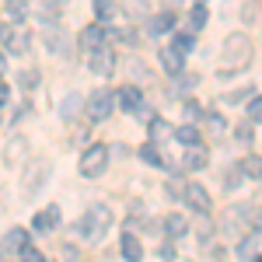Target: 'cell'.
<instances>
[{
	"label": "cell",
	"mask_w": 262,
	"mask_h": 262,
	"mask_svg": "<svg viewBox=\"0 0 262 262\" xmlns=\"http://www.w3.org/2000/svg\"><path fill=\"white\" fill-rule=\"evenodd\" d=\"M164 231H168V242H179L182 234L189 231V221H185L182 213H168V217H164Z\"/></svg>",
	"instance_id": "cell-19"
},
{
	"label": "cell",
	"mask_w": 262,
	"mask_h": 262,
	"mask_svg": "<svg viewBox=\"0 0 262 262\" xmlns=\"http://www.w3.org/2000/svg\"><path fill=\"white\" fill-rule=\"evenodd\" d=\"M185 203H189L192 210H200V213H210V206H213V203H210V192H206L203 185H192V182L185 185Z\"/></svg>",
	"instance_id": "cell-12"
},
{
	"label": "cell",
	"mask_w": 262,
	"mask_h": 262,
	"mask_svg": "<svg viewBox=\"0 0 262 262\" xmlns=\"http://www.w3.org/2000/svg\"><path fill=\"white\" fill-rule=\"evenodd\" d=\"M255 231H262V217H255Z\"/></svg>",
	"instance_id": "cell-47"
},
{
	"label": "cell",
	"mask_w": 262,
	"mask_h": 262,
	"mask_svg": "<svg viewBox=\"0 0 262 262\" xmlns=\"http://www.w3.org/2000/svg\"><path fill=\"white\" fill-rule=\"evenodd\" d=\"M28 42H32V35H28V32H14V35L7 39V53H14V56H21V53L28 49Z\"/></svg>",
	"instance_id": "cell-29"
},
{
	"label": "cell",
	"mask_w": 262,
	"mask_h": 262,
	"mask_svg": "<svg viewBox=\"0 0 262 262\" xmlns=\"http://www.w3.org/2000/svg\"><path fill=\"white\" fill-rule=\"evenodd\" d=\"M185 185H189V182H182V179H168L164 192H168L171 200H185Z\"/></svg>",
	"instance_id": "cell-36"
},
{
	"label": "cell",
	"mask_w": 262,
	"mask_h": 262,
	"mask_svg": "<svg viewBox=\"0 0 262 262\" xmlns=\"http://www.w3.org/2000/svg\"><path fill=\"white\" fill-rule=\"evenodd\" d=\"M119 252H122V259H126V262H143V242L137 238V234H122Z\"/></svg>",
	"instance_id": "cell-15"
},
{
	"label": "cell",
	"mask_w": 262,
	"mask_h": 262,
	"mask_svg": "<svg viewBox=\"0 0 262 262\" xmlns=\"http://www.w3.org/2000/svg\"><path fill=\"white\" fill-rule=\"evenodd\" d=\"M11 35H14V28H11V25H0V42H4V46H7Z\"/></svg>",
	"instance_id": "cell-44"
},
{
	"label": "cell",
	"mask_w": 262,
	"mask_h": 262,
	"mask_svg": "<svg viewBox=\"0 0 262 262\" xmlns=\"http://www.w3.org/2000/svg\"><path fill=\"white\" fill-rule=\"evenodd\" d=\"M116 105H119L122 112H133V116H137V108L143 105L140 88H133V84H126V88H119V91H116Z\"/></svg>",
	"instance_id": "cell-9"
},
{
	"label": "cell",
	"mask_w": 262,
	"mask_h": 262,
	"mask_svg": "<svg viewBox=\"0 0 262 262\" xmlns=\"http://www.w3.org/2000/svg\"><path fill=\"white\" fill-rule=\"evenodd\" d=\"M238 140H252V126H248V122L238 126Z\"/></svg>",
	"instance_id": "cell-45"
},
{
	"label": "cell",
	"mask_w": 262,
	"mask_h": 262,
	"mask_svg": "<svg viewBox=\"0 0 262 262\" xmlns=\"http://www.w3.org/2000/svg\"><path fill=\"white\" fill-rule=\"evenodd\" d=\"M56 224H60V206H46L42 213H35V221H32V227L46 234V231H53Z\"/></svg>",
	"instance_id": "cell-18"
},
{
	"label": "cell",
	"mask_w": 262,
	"mask_h": 262,
	"mask_svg": "<svg viewBox=\"0 0 262 262\" xmlns=\"http://www.w3.org/2000/svg\"><path fill=\"white\" fill-rule=\"evenodd\" d=\"M4 74H7V56L0 53V77H4Z\"/></svg>",
	"instance_id": "cell-46"
},
{
	"label": "cell",
	"mask_w": 262,
	"mask_h": 262,
	"mask_svg": "<svg viewBox=\"0 0 262 262\" xmlns=\"http://www.w3.org/2000/svg\"><path fill=\"white\" fill-rule=\"evenodd\" d=\"M0 248H4V252H25V248H28V231H25V227H11V231H7V234H4V245H0Z\"/></svg>",
	"instance_id": "cell-16"
},
{
	"label": "cell",
	"mask_w": 262,
	"mask_h": 262,
	"mask_svg": "<svg viewBox=\"0 0 262 262\" xmlns=\"http://www.w3.org/2000/svg\"><path fill=\"white\" fill-rule=\"evenodd\" d=\"M108 154H112V150H108L105 143H91V147L81 154V175L84 179H98V175H105Z\"/></svg>",
	"instance_id": "cell-4"
},
{
	"label": "cell",
	"mask_w": 262,
	"mask_h": 262,
	"mask_svg": "<svg viewBox=\"0 0 262 262\" xmlns=\"http://www.w3.org/2000/svg\"><path fill=\"white\" fill-rule=\"evenodd\" d=\"M49 175H53V164L46 161V158H32L28 168H25V179H21V192L32 200V196H39L42 189L49 185Z\"/></svg>",
	"instance_id": "cell-3"
},
{
	"label": "cell",
	"mask_w": 262,
	"mask_h": 262,
	"mask_svg": "<svg viewBox=\"0 0 262 262\" xmlns=\"http://www.w3.org/2000/svg\"><path fill=\"white\" fill-rule=\"evenodd\" d=\"M88 70L98 74V77H108V74L116 70V49H112V46H101L95 53H88Z\"/></svg>",
	"instance_id": "cell-7"
},
{
	"label": "cell",
	"mask_w": 262,
	"mask_h": 262,
	"mask_svg": "<svg viewBox=\"0 0 262 262\" xmlns=\"http://www.w3.org/2000/svg\"><path fill=\"white\" fill-rule=\"evenodd\" d=\"M192 231H196V242H213V221H210V213H200V221H196V227H192Z\"/></svg>",
	"instance_id": "cell-24"
},
{
	"label": "cell",
	"mask_w": 262,
	"mask_h": 262,
	"mask_svg": "<svg viewBox=\"0 0 262 262\" xmlns=\"http://www.w3.org/2000/svg\"><path fill=\"white\" fill-rule=\"evenodd\" d=\"M206 21H210L206 7H203V4H196V7L189 11V28H192V32H203V28H206Z\"/></svg>",
	"instance_id": "cell-28"
},
{
	"label": "cell",
	"mask_w": 262,
	"mask_h": 262,
	"mask_svg": "<svg viewBox=\"0 0 262 262\" xmlns=\"http://www.w3.org/2000/svg\"><path fill=\"white\" fill-rule=\"evenodd\" d=\"M242 179H248L245 175L242 164H231V168H224V189L227 192H234V189H242Z\"/></svg>",
	"instance_id": "cell-21"
},
{
	"label": "cell",
	"mask_w": 262,
	"mask_h": 262,
	"mask_svg": "<svg viewBox=\"0 0 262 262\" xmlns=\"http://www.w3.org/2000/svg\"><path fill=\"white\" fill-rule=\"evenodd\" d=\"M168 4H182V0H168Z\"/></svg>",
	"instance_id": "cell-50"
},
{
	"label": "cell",
	"mask_w": 262,
	"mask_h": 262,
	"mask_svg": "<svg viewBox=\"0 0 262 262\" xmlns=\"http://www.w3.org/2000/svg\"><path fill=\"white\" fill-rule=\"evenodd\" d=\"M25 158H28V140H25V137H14V140L4 147V164H7V168H18Z\"/></svg>",
	"instance_id": "cell-10"
},
{
	"label": "cell",
	"mask_w": 262,
	"mask_h": 262,
	"mask_svg": "<svg viewBox=\"0 0 262 262\" xmlns=\"http://www.w3.org/2000/svg\"><path fill=\"white\" fill-rule=\"evenodd\" d=\"M81 105H84L81 95H67V98L60 101V119H74V116L81 112Z\"/></svg>",
	"instance_id": "cell-23"
},
{
	"label": "cell",
	"mask_w": 262,
	"mask_h": 262,
	"mask_svg": "<svg viewBox=\"0 0 262 262\" xmlns=\"http://www.w3.org/2000/svg\"><path fill=\"white\" fill-rule=\"evenodd\" d=\"M196 81H200L196 74H185V70H182V74H175V77H171V88H182V91H189V88H192Z\"/></svg>",
	"instance_id": "cell-38"
},
{
	"label": "cell",
	"mask_w": 262,
	"mask_h": 262,
	"mask_svg": "<svg viewBox=\"0 0 262 262\" xmlns=\"http://www.w3.org/2000/svg\"><path fill=\"white\" fill-rule=\"evenodd\" d=\"M140 158H143V164H150V168H171V164L161 158L158 143H143V147H140Z\"/></svg>",
	"instance_id": "cell-20"
},
{
	"label": "cell",
	"mask_w": 262,
	"mask_h": 262,
	"mask_svg": "<svg viewBox=\"0 0 262 262\" xmlns=\"http://www.w3.org/2000/svg\"><path fill=\"white\" fill-rule=\"evenodd\" d=\"M4 14H7V21H25L28 4H25V0H7V4H4Z\"/></svg>",
	"instance_id": "cell-27"
},
{
	"label": "cell",
	"mask_w": 262,
	"mask_h": 262,
	"mask_svg": "<svg viewBox=\"0 0 262 262\" xmlns=\"http://www.w3.org/2000/svg\"><path fill=\"white\" fill-rule=\"evenodd\" d=\"M164 262H175V245H161V252H158Z\"/></svg>",
	"instance_id": "cell-42"
},
{
	"label": "cell",
	"mask_w": 262,
	"mask_h": 262,
	"mask_svg": "<svg viewBox=\"0 0 262 262\" xmlns=\"http://www.w3.org/2000/svg\"><path fill=\"white\" fill-rule=\"evenodd\" d=\"M147 32H150V35H168V32H175V11L150 14V18H147Z\"/></svg>",
	"instance_id": "cell-11"
},
{
	"label": "cell",
	"mask_w": 262,
	"mask_h": 262,
	"mask_svg": "<svg viewBox=\"0 0 262 262\" xmlns=\"http://www.w3.org/2000/svg\"><path fill=\"white\" fill-rule=\"evenodd\" d=\"M39 70H35V67H28V70H21L18 74V88L21 91H25V95H32V91H35V88H39Z\"/></svg>",
	"instance_id": "cell-22"
},
{
	"label": "cell",
	"mask_w": 262,
	"mask_h": 262,
	"mask_svg": "<svg viewBox=\"0 0 262 262\" xmlns=\"http://www.w3.org/2000/svg\"><path fill=\"white\" fill-rule=\"evenodd\" d=\"M119 7H122V14L133 21L150 18V0H119Z\"/></svg>",
	"instance_id": "cell-17"
},
{
	"label": "cell",
	"mask_w": 262,
	"mask_h": 262,
	"mask_svg": "<svg viewBox=\"0 0 262 262\" xmlns=\"http://www.w3.org/2000/svg\"><path fill=\"white\" fill-rule=\"evenodd\" d=\"M171 46H175L179 53H192V49H196V39L182 32V35H171Z\"/></svg>",
	"instance_id": "cell-37"
},
{
	"label": "cell",
	"mask_w": 262,
	"mask_h": 262,
	"mask_svg": "<svg viewBox=\"0 0 262 262\" xmlns=\"http://www.w3.org/2000/svg\"><path fill=\"white\" fill-rule=\"evenodd\" d=\"M255 248H259V231H255V234H248V238L238 245V255L252 262V259H255Z\"/></svg>",
	"instance_id": "cell-33"
},
{
	"label": "cell",
	"mask_w": 262,
	"mask_h": 262,
	"mask_svg": "<svg viewBox=\"0 0 262 262\" xmlns=\"http://www.w3.org/2000/svg\"><path fill=\"white\" fill-rule=\"evenodd\" d=\"M182 112H185V119H189V122H196V119H206V116H203V108H200V105H196L192 98H185V105H182Z\"/></svg>",
	"instance_id": "cell-39"
},
{
	"label": "cell",
	"mask_w": 262,
	"mask_h": 262,
	"mask_svg": "<svg viewBox=\"0 0 262 262\" xmlns=\"http://www.w3.org/2000/svg\"><path fill=\"white\" fill-rule=\"evenodd\" d=\"M206 164H210V154H206V147H200V143H192L185 150V158H182V168H189V171H203Z\"/></svg>",
	"instance_id": "cell-14"
},
{
	"label": "cell",
	"mask_w": 262,
	"mask_h": 262,
	"mask_svg": "<svg viewBox=\"0 0 262 262\" xmlns=\"http://www.w3.org/2000/svg\"><path fill=\"white\" fill-rule=\"evenodd\" d=\"M255 98V88H238V91H231V95H224L227 105H242V101H252Z\"/></svg>",
	"instance_id": "cell-34"
},
{
	"label": "cell",
	"mask_w": 262,
	"mask_h": 262,
	"mask_svg": "<svg viewBox=\"0 0 262 262\" xmlns=\"http://www.w3.org/2000/svg\"><path fill=\"white\" fill-rule=\"evenodd\" d=\"M168 133H171V129H168V122H164V119H158V116H154V119H150V143L164 140Z\"/></svg>",
	"instance_id": "cell-35"
},
{
	"label": "cell",
	"mask_w": 262,
	"mask_h": 262,
	"mask_svg": "<svg viewBox=\"0 0 262 262\" xmlns=\"http://www.w3.org/2000/svg\"><path fill=\"white\" fill-rule=\"evenodd\" d=\"M108 227H112V210L105 206V203H91L88 210H84V217L77 221V234H81L88 245H98L105 234H108Z\"/></svg>",
	"instance_id": "cell-2"
},
{
	"label": "cell",
	"mask_w": 262,
	"mask_h": 262,
	"mask_svg": "<svg viewBox=\"0 0 262 262\" xmlns=\"http://www.w3.org/2000/svg\"><path fill=\"white\" fill-rule=\"evenodd\" d=\"M175 140L185 143V147H192V143H200V129H196L192 122H185V126H179V129H175Z\"/></svg>",
	"instance_id": "cell-26"
},
{
	"label": "cell",
	"mask_w": 262,
	"mask_h": 262,
	"mask_svg": "<svg viewBox=\"0 0 262 262\" xmlns=\"http://www.w3.org/2000/svg\"><path fill=\"white\" fill-rule=\"evenodd\" d=\"M242 21H245V25H259V21H262V0H245Z\"/></svg>",
	"instance_id": "cell-25"
},
{
	"label": "cell",
	"mask_w": 262,
	"mask_h": 262,
	"mask_svg": "<svg viewBox=\"0 0 262 262\" xmlns=\"http://www.w3.org/2000/svg\"><path fill=\"white\" fill-rule=\"evenodd\" d=\"M161 67L175 77V74H182L185 70V53H179L175 46H161Z\"/></svg>",
	"instance_id": "cell-13"
},
{
	"label": "cell",
	"mask_w": 262,
	"mask_h": 262,
	"mask_svg": "<svg viewBox=\"0 0 262 262\" xmlns=\"http://www.w3.org/2000/svg\"><path fill=\"white\" fill-rule=\"evenodd\" d=\"M252 262H262V255H255V259H252Z\"/></svg>",
	"instance_id": "cell-49"
},
{
	"label": "cell",
	"mask_w": 262,
	"mask_h": 262,
	"mask_svg": "<svg viewBox=\"0 0 262 262\" xmlns=\"http://www.w3.org/2000/svg\"><path fill=\"white\" fill-rule=\"evenodd\" d=\"M84 108H88V119H108L112 116V108H116V95L108 91V88H98V91H91L88 95V101H84Z\"/></svg>",
	"instance_id": "cell-5"
},
{
	"label": "cell",
	"mask_w": 262,
	"mask_h": 262,
	"mask_svg": "<svg viewBox=\"0 0 262 262\" xmlns=\"http://www.w3.org/2000/svg\"><path fill=\"white\" fill-rule=\"evenodd\" d=\"M77 42H81L84 53H95V49H101V46H108V28H105L101 21H95V25H84L81 35H77Z\"/></svg>",
	"instance_id": "cell-6"
},
{
	"label": "cell",
	"mask_w": 262,
	"mask_h": 262,
	"mask_svg": "<svg viewBox=\"0 0 262 262\" xmlns=\"http://www.w3.org/2000/svg\"><path fill=\"white\" fill-rule=\"evenodd\" d=\"M206 129H210L213 137H224V133H227V122H224L221 112H206Z\"/></svg>",
	"instance_id": "cell-32"
},
{
	"label": "cell",
	"mask_w": 262,
	"mask_h": 262,
	"mask_svg": "<svg viewBox=\"0 0 262 262\" xmlns=\"http://www.w3.org/2000/svg\"><path fill=\"white\" fill-rule=\"evenodd\" d=\"M49 4H67V0H49Z\"/></svg>",
	"instance_id": "cell-48"
},
{
	"label": "cell",
	"mask_w": 262,
	"mask_h": 262,
	"mask_svg": "<svg viewBox=\"0 0 262 262\" xmlns=\"http://www.w3.org/2000/svg\"><path fill=\"white\" fill-rule=\"evenodd\" d=\"M248 63H252V39L245 32H231L221 49V77H234Z\"/></svg>",
	"instance_id": "cell-1"
},
{
	"label": "cell",
	"mask_w": 262,
	"mask_h": 262,
	"mask_svg": "<svg viewBox=\"0 0 262 262\" xmlns=\"http://www.w3.org/2000/svg\"><path fill=\"white\" fill-rule=\"evenodd\" d=\"M248 119H252V122H262V95H255V98L248 101Z\"/></svg>",
	"instance_id": "cell-40"
},
{
	"label": "cell",
	"mask_w": 262,
	"mask_h": 262,
	"mask_svg": "<svg viewBox=\"0 0 262 262\" xmlns=\"http://www.w3.org/2000/svg\"><path fill=\"white\" fill-rule=\"evenodd\" d=\"M200 4H203V0H200Z\"/></svg>",
	"instance_id": "cell-51"
},
{
	"label": "cell",
	"mask_w": 262,
	"mask_h": 262,
	"mask_svg": "<svg viewBox=\"0 0 262 262\" xmlns=\"http://www.w3.org/2000/svg\"><path fill=\"white\" fill-rule=\"evenodd\" d=\"M95 18H98L101 25H108V21L116 18V4H112V0H95Z\"/></svg>",
	"instance_id": "cell-30"
},
{
	"label": "cell",
	"mask_w": 262,
	"mask_h": 262,
	"mask_svg": "<svg viewBox=\"0 0 262 262\" xmlns=\"http://www.w3.org/2000/svg\"><path fill=\"white\" fill-rule=\"evenodd\" d=\"M242 168L248 179H262V158L259 154H248V158H242Z\"/></svg>",
	"instance_id": "cell-31"
},
{
	"label": "cell",
	"mask_w": 262,
	"mask_h": 262,
	"mask_svg": "<svg viewBox=\"0 0 262 262\" xmlns=\"http://www.w3.org/2000/svg\"><path fill=\"white\" fill-rule=\"evenodd\" d=\"M7 101H11V88H7V84L0 81V108H4V105H7Z\"/></svg>",
	"instance_id": "cell-43"
},
{
	"label": "cell",
	"mask_w": 262,
	"mask_h": 262,
	"mask_svg": "<svg viewBox=\"0 0 262 262\" xmlns=\"http://www.w3.org/2000/svg\"><path fill=\"white\" fill-rule=\"evenodd\" d=\"M46 49H49L53 56H70V39H67V32L56 28V25H49V28H46Z\"/></svg>",
	"instance_id": "cell-8"
},
{
	"label": "cell",
	"mask_w": 262,
	"mask_h": 262,
	"mask_svg": "<svg viewBox=\"0 0 262 262\" xmlns=\"http://www.w3.org/2000/svg\"><path fill=\"white\" fill-rule=\"evenodd\" d=\"M21 262H46V259H42L39 248H25V252H21Z\"/></svg>",
	"instance_id": "cell-41"
}]
</instances>
